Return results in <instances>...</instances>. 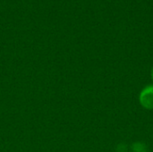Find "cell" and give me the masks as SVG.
Instances as JSON below:
<instances>
[{"label":"cell","instance_id":"7a4b0ae2","mask_svg":"<svg viewBox=\"0 0 153 152\" xmlns=\"http://www.w3.org/2000/svg\"><path fill=\"white\" fill-rule=\"evenodd\" d=\"M133 151L134 152H148L147 146L143 142H135L133 144Z\"/></svg>","mask_w":153,"mask_h":152},{"label":"cell","instance_id":"3957f363","mask_svg":"<svg viewBox=\"0 0 153 152\" xmlns=\"http://www.w3.org/2000/svg\"><path fill=\"white\" fill-rule=\"evenodd\" d=\"M151 75H152V78L153 80V67L152 69V72H151Z\"/></svg>","mask_w":153,"mask_h":152},{"label":"cell","instance_id":"6da1fadb","mask_svg":"<svg viewBox=\"0 0 153 152\" xmlns=\"http://www.w3.org/2000/svg\"><path fill=\"white\" fill-rule=\"evenodd\" d=\"M140 103L146 109H153V85L147 86L142 90Z\"/></svg>","mask_w":153,"mask_h":152}]
</instances>
